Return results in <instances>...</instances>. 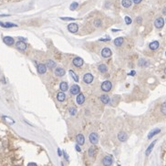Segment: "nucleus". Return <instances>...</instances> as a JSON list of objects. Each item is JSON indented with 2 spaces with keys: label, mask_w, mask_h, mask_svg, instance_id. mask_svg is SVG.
Segmentation results:
<instances>
[{
  "label": "nucleus",
  "mask_w": 166,
  "mask_h": 166,
  "mask_svg": "<svg viewBox=\"0 0 166 166\" xmlns=\"http://www.w3.org/2000/svg\"><path fill=\"white\" fill-rule=\"evenodd\" d=\"M102 164L104 166H112L113 164V159L110 155H107L102 159Z\"/></svg>",
  "instance_id": "f257e3e1"
},
{
  "label": "nucleus",
  "mask_w": 166,
  "mask_h": 166,
  "mask_svg": "<svg viewBox=\"0 0 166 166\" xmlns=\"http://www.w3.org/2000/svg\"><path fill=\"white\" fill-rule=\"evenodd\" d=\"M112 84L110 81L109 80H106L101 84V90L105 92H108L109 90H112Z\"/></svg>",
  "instance_id": "f03ea898"
},
{
  "label": "nucleus",
  "mask_w": 166,
  "mask_h": 166,
  "mask_svg": "<svg viewBox=\"0 0 166 166\" xmlns=\"http://www.w3.org/2000/svg\"><path fill=\"white\" fill-rule=\"evenodd\" d=\"M89 139H90V142H91L92 144H97L98 142H99V136H98V134L96 132L90 133Z\"/></svg>",
  "instance_id": "7ed1b4c3"
},
{
  "label": "nucleus",
  "mask_w": 166,
  "mask_h": 166,
  "mask_svg": "<svg viewBox=\"0 0 166 166\" xmlns=\"http://www.w3.org/2000/svg\"><path fill=\"white\" fill-rule=\"evenodd\" d=\"M154 26H156L157 29H161L164 26V19L162 17H158L154 21Z\"/></svg>",
  "instance_id": "20e7f679"
},
{
  "label": "nucleus",
  "mask_w": 166,
  "mask_h": 166,
  "mask_svg": "<svg viewBox=\"0 0 166 166\" xmlns=\"http://www.w3.org/2000/svg\"><path fill=\"white\" fill-rule=\"evenodd\" d=\"M68 29H69V32H71V33H76L78 29V26L76 23H71L68 26Z\"/></svg>",
  "instance_id": "39448f33"
},
{
  "label": "nucleus",
  "mask_w": 166,
  "mask_h": 166,
  "mask_svg": "<svg viewBox=\"0 0 166 166\" xmlns=\"http://www.w3.org/2000/svg\"><path fill=\"white\" fill-rule=\"evenodd\" d=\"M83 80H84L85 83H87V84H90V83H91L93 81V76L90 73L85 74L84 77H83Z\"/></svg>",
  "instance_id": "423d86ee"
},
{
  "label": "nucleus",
  "mask_w": 166,
  "mask_h": 166,
  "mask_svg": "<svg viewBox=\"0 0 166 166\" xmlns=\"http://www.w3.org/2000/svg\"><path fill=\"white\" fill-rule=\"evenodd\" d=\"M112 50L109 49V48H108V47H105V48H103V49L101 50V56L103 58H109L112 56Z\"/></svg>",
  "instance_id": "0eeeda50"
},
{
  "label": "nucleus",
  "mask_w": 166,
  "mask_h": 166,
  "mask_svg": "<svg viewBox=\"0 0 166 166\" xmlns=\"http://www.w3.org/2000/svg\"><path fill=\"white\" fill-rule=\"evenodd\" d=\"M84 63V60H83L81 58L79 57H77L73 59V65L76 67H81Z\"/></svg>",
  "instance_id": "6e6552de"
},
{
  "label": "nucleus",
  "mask_w": 166,
  "mask_h": 166,
  "mask_svg": "<svg viewBox=\"0 0 166 166\" xmlns=\"http://www.w3.org/2000/svg\"><path fill=\"white\" fill-rule=\"evenodd\" d=\"M16 47L19 50H25L26 48V44L24 41H17V44H16Z\"/></svg>",
  "instance_id": "1a4fd4ad"
},
{
  "label": "nucleus",
  "mask_w": 166,
  "mask_h": 166,
  "mask_svg": "<svg viewBox=\"0 0 166 166\" xmlns=\"http://www.w3.org/2000/svg\"><path fill=\"white\" fill-rule=\"evenodd\" d=\"M79 91H80V88L78 87V85H73L71 86L70 88V93L72 95H77L79 93Z\"/></svg>",
  "instance_id": "9d476101"
},
{
  "label": "nucleus",
  "mask_w": 166,
  "mask_h": 166,
  "mask_svg": "<svg viewBox=\"0 0 166 166\" xmlns=\"http://www.w3.org/2000/svg\"><path fill=\"white\" fill-rule=\"evenodd\" d=\"M76 141L78 145H83L84 142H85V138H84V136L82 134H78L76 136Z\"/></svg>",
  "instance_id": "9b49d317"
},
{
  "label": "nucleus",
  "mask_w": 166,
  "mask_h": 166,
  "mask_svg": "<svg viewBox=\"0 0 166 166\" xmlns=\"http://www.w3.org/2000/svg\"><path fill=\"white\" fill-rule=\"evenodd\" d=\"M3 41H4V43L7 44V46H11L14 44V39H13V38H11V37H5V38H3Z\"/></svg>",
  "instance_id": "f8f14e48"
},
{
  "label": "nucleus",
  "mask_w": 166,
  "mask_h": 166,
  "mask_svg": "<svg viewBox=\"0 0 166 166\" xmlns=\"http://www.w3.org/2000/svg\"><path fill=\"white\" fill-rule=\"evenodd\" d=\"M65 69H62V68H57L56 70H55V74H56V76L58 77H63L65 75Z\"/></svg>",
  "instance_id": "ddd939ff"
},
{
  "label": "nucleus",
  "mask_w": 166,
  "mask_h": 166,
  "mask_svg": "<svg viewBox=\"0 0 166 166\" xmlns=\"http://www.w3.org/2000/svg\"><path fill=\"white\" fill-rule=\"evenodd\" d=\"M47 71V67L44 64H39L38 66V72L39 74H44Z\"/></svg>",
  "instance_id": "4468645a"
},
{
  "label": "nucleus",
  "mask_w": 166,
  "mask_h": 166,
  "mask_svg": "<svg viewBox=\"0 0 166 166\" xmlns=\"http://www.w3.org/2000/svg\"><path fill=\"white\" fill-rule=\"evenodd\" d=\"M118 139L121 142H126V140H127V134L124 131H121L118 134Z\"/></svg>",
  "instance_id": "2eb2a0df"
},
{
  "label": "nucleus",
  "mask_w": 166,
  "mask_h": 166,
  "mask_svg": "<svg viewBox=\"0 0 166 166\" xmlns=\"http://www.w3.org/2000/svg\"><path fill=\"white\" fill-rule=\"evenodd\" d=\"M89 156L90 157H94L95 154H96V152H97V149H96V147L95 146H91V147L89 149Z\"/></svg>",
  "instance_id": "dca6fc26"
},
{
  "label": "nucleus",
  "mask_w": 166,
  "mask_h": 166,
  "mask_svg": "<svg viewBox=\"0 0 166 166\" xmlns=\"http://www.w3.org/2000/svg\"><path fill=\"white\" fill-rule=\"evenodd\" d=\"M155 143H156V141H154V142H152L151 144H150V146L147 148V150H146V152H145V154H146V156H148L150 153H151V152L152 151V149H153L154 145H155Z\"/></svg>",
  "instance_id": "f3484780"
},
{
  "label": "nucleus",
  "mask_w": 166,
  "mask_h": 166,
  "mask_svg": "<svg viewBox=\"0 0 166 166\" xmlns=\"http://www.w3.org/2000/svg\"><path fill=\"white\" fill-rule=\"evenodd\" d=\"M59 88H60V90H62V91H66V90H68L69 85H68V83L67 82L62 81V82H60V84H59Z\"/></svg>",
  "instance_id": "a211bd4d"
},
{
  "label": "nucleus",
  "mask_w": 166,
  "mask_h": 166,
  "mask_svg": "<svg viewBox=\"0 0 166 166\" xmlns=\"http://www.w3.org/2000/svg\"><path fill=\"white\" fill-rule=\"evenodd\" d=\"M84 101H85V97H84V95H83L82 93L78 94V97H77V102H78V104H82V103H84Z\"/></svg>",
  "instance_id": "6ab92c4d"
},
{
  "label": "nucleus",
  "mask_w": 166,
  "mask_h": 166,
  "mask_svg": "<svg viewBox=\"0 0 166 166\" xmlns=\"http://www.w3.org/2000/svg\"><path fill=\"white\" fill-rule=\"evenodd\" d=\"M149 47L151 48L152 50H155L157 49L158 47H159V42L158 41H153V42H152L151 44L149 45Z\"/></svg>",
  "instance_id": "aec40b11"
},
{
  "label": "nucleus",
  "mask_w": 166,
  "mask_h": 166,
  "mask_svg": "<svg viewBox=\"0 0 166 166\" xmlns=\"http://www.w3.org/2000/svg\"><path fill=\"white\" fill-rule=\"evenodd\" d=\"M160 131H161V130H160V129H154V130H152V131L149 133V135H148V139H152V138L153 137L155 134L159 133Z\"/></svg>",
  "instance_id": "412c9836"
},
{
  "label": "nucleus",
  "mask_w": 166,
  "mask_h": 166,
  "mask_svg": "<svg viewBox=\"0 0 166 166\" xmlns=\"http://www.w3.org/2000/svg\"><path fill=\"white\" fill-rule=\"evenodd\" d=\"M100 100H101L102 103H104V104H108L109 102V98L108 95H102L101 97H100Z\"/></svg>",
  "instance_id": "4be33fe9"
},
{
  "label": "nucleus",
  "mask_w": 166,
  "mask_h": 166,
  "mask_svg": "<svg viewBox=\"0 0 166 166\" xmlns=\"http://www.w3.org/2000/svg\"><path fill=\"white\" fill-rule=\"evenodd\" d=\"M57 99L59 101H64L65 99H66V96H65L64 92H59L57 95Z\"/></svg>",
  "instance_id": "5701e85b"
},
{
  "label": "nucleus",
  "mask_w": 166,
  "mask_h": 166,
  "mask_svg": "<svg viewBox=\"0 0 166 166\" xmlns=\"http://www.w3.org/2000/svg\"><path fill=\"white\" fill-rule=\"evenodd\" d=\"M122 43H123V38H117L115 40H114V44H115V46H117V47H121V45H122Z\"/></svg>",
  "instance_id": "b1692460"
},
{
  "label": "nucleus",
  "mask_w": 166,
  "mask_h": 166,
  "mask_svg": "<svg viewBox=\"0 0 166 166\" xmlns=\"http://www.w3.org/2000/svg\"><path fill=\"white\" fill-rule=\"evenodd\" d=\"M0 26H3V27H12V26H17V25L16 24H13V23H2V22L0 21Z\"/></svg>",
  "instance_id": "393cba45"
},
{
  "label": "nucleus",
  "mask_w": 166,
  "mask_h": 166,
  "mask_svg": "<svg viewBox=\"0 0 166 166\" xmlns=\"http://www.w3.org/2000/svg\"><path fill=\"white\" fill-rule=\"evenodd\" d=\"M46 67H47V68H49V69H53L55 66H56V63H55L53 60H47V63H46V65H45Z\"/></svg>",
  "instance_id": "a878e982"
},
{
  "label": "nucleus",
  "mask_w": 166,
  "mask_h": 166,
  "mask_svg": "<svg viewBox=\"0 0 166 166\" xmlns=\"http://www.w3.org/2000/svg\"><path fill=\"white\" fill-rule=\"evenodd\" d=\"M131 3H132L131 0H122L121 4L124 7H130L131 6Z\"/></svg>",
  "instance_id": "bb28decb"
},
{
  "label": "nucleus",
  "mask_w": 166,
  "mask_h": 166,
  "mask_svg": "<svg viewBox=\"0 0 166 166\" xmlns=\"http://www.w3.org/2000/svg\"><path fill=\"white\" fill-rule=\"evenodd\" d=\"M99 70H100V72H101V73H105V72H107V70H108L107 66L104 64L100 65V66H99Z\"/></svg>",
  "instance_id": "cd10ccee"
},
{
  "label": "nucleus",
  "mask_w": 166,
  "mask_h": 166,
  "mask_svg": "<svg viewBox=\"0 0 166 166\" xmlns=\"http://www.w3.org/2000/svg\"><path fill=\"white\" fill-rule=\"evenodd\" d=\"M69 74L71 75V77H72V78H73L74 80L76 81V82H78V77L77 76V74L75 73V72H73L72 70H69Z\"/></svg>",
  "instance_id": "c85d7f7f"
},
{
  "label": "nucleus",
  "mask_w": 166,
  "mask_h": 166,
  "mask_svg": "<svg viewBox=\"0 0 166 166\" xmlns=\"http://www.w3.org/2000/svg\"><path fill=\"white\" fill-rule=\"evenodd\" d=\"M69 113H70V115H72V116L76 115V113H77V109H76V108H74V107L70 108V109H69Z\"/></svg>",
  "instance_id": "c756f323"
},
{
  "label": "nucleus",
  "mask_w": 166,
  "mask_h": 166,
  "mask_svg": "<svg viewBox=\"0 0 166 166\" xmlns=\"http://www.w3.org/2000/svg\"><path fill=\"white\" fill-rule=\"evenodd\" d=\"M78 4L77 2H73L72 4L70 5V7H69V8H70V10H75L78 7Z\"/></svg>",
  "instance_id": "7c9ffc66"
},
{
  "label": "nucleus",
  "mask_w": 166,
  "mask_h": 166,
  "mask_svg": "<svg viewBox=\"0 0 166 166\" xmlns=\"http://www.w3.org/2000/svg\"><path fill=\"white\" fill-rule=\"evenodd\" d=\"M161 112H162V113H163V114H165V113H166V106H165V102H163V104L161 105Z\"/></svg>",
  "instance_id": "2f4dec72"
},
{
  "label": "nucleus",
  "mask_w": 166,
  "mask_h": 166,
  "mask_svg": "<svg viewBox=\"0 0 166 166\" xmlns=\"http://www.w3.org/2000/svg\"><path fill=\"white\" fill-rule=\"evenodd\" d=\"M94 25H95V26H100V25H101V21H100V19H97V20H95V22H94Z\"/></svg>",
  "instance_id": "473e14b6"
},
{
  "label": "nucleus",
  "mask_w": 166,
  "mask_h": 166,
  "mask_svg": "<svg viewBox=\"0 0 166 166\" xmlns=\"http://www.w3.org/2000/svg\"><path fill=\"white\" fill-rule=\"evenodd\" d=\"M125 22L127 25H130V24H131V18H130V17H125Z\"/></svg>",
  "instance_id": "72a5a7b5"
},
{
  "label": "nucleus",
  "mask_w": 166,
  "mask_h": 166,
  "mask_svg": "<svg viewBox=\"0 0 166 166\" xmlns=\"http://www.w3.org/2000/svg\"><path fill=\"white\" fill-rule=\"evenodd\" d=\"M139 65L140 66H144V65H147V62H145V60H143V59H141L140 62H139Z\"/></svg>",
  "instance_id": "f704fd0d"
},
{
  "label": "nucleus",
  "mask_w": 166,
  "mask_h": 166,
  "mask_svg": "<svg viewBox=\"0 0 166 166\" xmlns=\"http://www.w3.org/2000/svg\"><path fill=\"white\" fill-rule=\"evenodd\" d=\"M60 18L62 20H68V21H69V20H75V18H73V17H60Z\"/></svg>",
  "instance_id": "c9c22d12"
},
{
  "label": "nucleus",
  "mask_w": 166,
  "mask_h": 166,
  "mask_svg": "<svg viewBox=\"0 0 166 166\" xmlns=\"http://www.w3.org/2000/svg\"><path fill=\"white\" fill-rule=\"evenodd\" d=\"M63 155H64V157H65V159L67 160V161H68V160H69V156H68V154H67V152H63Z\"/></svg>",
  "instance_id": "e433bc0d"
},
{
  "label": "nucleus",
  "mask_w": 166,
  "mask_h": 166,
  "mask_svg": "<svg viewBox=\"0 0 166 166\" xmlns=\"http://www.w3.org/2000/svg\"><path fill=\"white\" fill-rule=\"evenodd\" d=\"M75 148H76V150H77V151H78V152H80V151H81L80 147H79V145L77 144L76 146H75Z\"/></svg>",
  "instance_id": "4c0bfd02"
},
{
  "label": "nucleus",
  "mask_w": 166,
  "mask_h": 166,
  "mask_svg": "<svg viewBox=\"0 0 166 166\" xmlns=\"http://www.w3.org/2000/svg\"><path fill=\"white\" fill-rule=\"evenodd\" d=\"M27 166H38V165H37V163H35V162H29V163L27 164Z\"/></svg>",
  "instance_id": "58836bf2"
},
{
  "label": "nucleus",
  "mask_w": 166,
  "mask_h": 166,
  "mask_svg": "<svg viewBox=\"0 0 166 166\" xmlns=\"http://www.w3.org/2000/svg\"><path fill=\"white\" fill-rule=\"evenodd\" d=\"M58 154H59V156H61V155H62V152H61V150L59 149H59H58Z\"/></svg>",
  "instance_id": "ea45409f"
},
{
  "label": "nucleus",
  "mask_w": 166,
  "mask_h": 166,
  "mask_svg": "<svg viewBox=\"0 0 166 166\" xmlns=\"http://www.w3.org/2000/svg\"><path fill=\"white\" fill-rule=\"evenodd\" d=\"M133 2L135 3V4H139V3L142 2V0H133Z\"/></svg>",
  "instance_id": "a19ab883"
},
{
  "label": "nucleus",
  "mask_w": 166,
  "mask_h": 166,
  "mask_svg": "<svg viewBox=\"0 0 166 166\" xmlns=\"http://www.w3.org/2000/svg\"><path fill=\"white\" fill-rule=\"evenodd\" d=\"M129 75H132V76H133V75H135V71H134V70L131 71V72H130V73L129 74Z\"/></svg>",
  "instance_id": "79ce46f5"
},
{
  "label": "nucleus",
  "mask_w": 166,
  "mask_h": 166,
  "mask_svg": "<svg viewBox=\"0 0 166 166\" xmlns=\"http://www.w3.org/2000/svg\"><path fill=\"white\" fill-rule=\"evenodd\" d=\"M137 22H138V23L142 22V18H141V17H138V18H137Z\"/></svg>",
  "instance_id": "37998d69"
},
{
  "label": "nucleus",
  "mask_w": 166,
  "mask_h": 166,
  "mask_svg": "<svg viewBox=\"0 0 166 166\" xmlns=\"http://www.w3.org/2000/svg\"><path fill=\"white\" fill-rule=\"evenodd\" d=\"M61 166H64V164H63V163H61Z\"/></svg>",
  "instance_id": "c03bdc74"
},
{
  "label": "nucleus",
  "mask_w": 166,
  "mask_h": 166,
  "mask_svg": "<svg viewBox=\"0 0 166 166\" xmlns=\"http://www.w3.org/2000/svg\"><path fill=\"white\" fill-rule=\"evenodd\" d=\"M118 166H121V165H119V164H118Z\"/></svg>",
  "instance_id": "a18cd8bd"
},
{
  "label": "nucleus",
  "mask_w": 166,
  "mask_h": 166,
  "mask_svg": "<svg viewBox=\"0 0 166 166\" xmlns=\"http://www.w3.org/2000/svg\"><path fill=\"white\" fill-rule=\"evenodd\" d=\"M17 166H18V165H17Z\"/></svg>",
  "instance_id": "49530a36"
}]
</instances>
